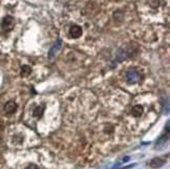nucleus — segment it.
Returning <instances> with one entry per match:
<instances>
[{
	"instance_id": "1",
	"label": "nucleus",
	"mask_w": 170,
	"mask_h": 169,
	"mask_svg": "<svg viewBox=\"0 0 170 169\" xmlns=\"http://www.w3.org/2000/svg\"><path fill=\"white\" fill-rule=\"evenodd\" d=\"M14 25H15V21H14V18L11 17V16H5L3 19H2V22H1V26H2V30L4 32H10L14 29Z\"/></svg>"
},
{
	"instance_id": "2",
	"label": "nucleus",
	"mask_w": 170,
	"mask_h": 169,
	"mask_svg": "<svg viewBox=\"0 0 170 169\" xmlns=\"http://www.w3.org/2000/svg\"><path fill=\"white\" fill-rule=\"evenodd\" d=\"M126 81L128 84H134L140 80V75L135 69H129L126 72Z\"/></svg>"
},
{
	"instance_id": "3",
	"label": "nucleus",
	"mask_w": 170,
	"mask_h": 169,
	"mask_svg": "<svg viewBox=\"0 0 170 169\" xmlns=\"http://www.w3.org/2000/svg\"><path fill=\"white\" fill-rule=\"evenodd\" d=\"M83 31H82V27L79 26V25H72L70 29H69V35L71 38L73 39H77V38H80L81 35H82Z\"/></svg>"
},
{
	"instance_id": "4",
	"label": "nucleus",
	"mask_w": 170,
	"mask_h": 169,
	"mask_svg": "<svg viewBox=\"0 0 170 169\" xmlns=\"http://www.w3.org/2000/svg\"><path fill=\"white\" fill-rule=\"evenodd\" d=\"M17 104L14 101H9L5 105H4V110L7 114H14L17 110Z\"/></svg>"
},
{
	"instance_id": "5",
	"label": "nucleus",
	"mask_w": 170,
	"mask_h": 169,
	"mask_svg": "<svg viewBox=\"0 0 170 169\" xmlns=\"http://www.w3.org/2000/svg\"><path fill=\"white\" fill-rule=\"evenodd\" d=\"M143 111H144V108L142 105H134L132 108H131V115L135 118H139L143 115Z\"/></svg>"
},
{
	"instance_id": "6",
	"label": "nucleus",
	"mask_w": 170,
	"mask_h": 169,
	"mask_svg": "<svg viewBox=\"0 0 170 169\" xmlns=\"http://www.w3.org/2000/svg\"><path fill=\"white\" fill-rule=\"evenodd\" d=\"M164 164H165V161H163V160L160 159V157H155V159H153V160L150 162V166H151L152 168H158V167H162Z\"/></svg>"
},
{
	"instance_id": "7",
	"label": "nucleus",
	"mask_w": 170,
	"mask_h": 169,
	"mask_svg": "<svg viewBox=\"0 0 170 169\" xmlns=\"http://www.w3.org/2000/svg\"><path fill=\"white\" fill-rule=\"evenodd\" d=\"M31 74H32V68H31V66H29V65H23V66L21 67V72H20L21 77L26 78V77H29Z\"/></svg>"
},
{
	"instance_id": "8",
	"label": "nucleus",
	"mask_w": 170,
	"mask_h": 169,
	"mask_svg": "<svg viewBox=\"0 0 170 169\" xmlns=\"http://www.w3.org/2000/svg\"><path fill=\"white\" fill-rule=\"evenodd\" d=\"M61 47V40H58V42L50 48V50H49V54H48V56H49V58H52L58 50H59V48Z\"/></svg>"
},
{
	"instance_id": "9",
	"label": "nucleus",
	"mask_w": 170,
	"mask_h": 169,
	"mask_svg": "<svg viewBox=\"0 0 170 169\" xmlns=\"http://www.w3.org/2000/svg\"><path fill=\"white\" fill-rule=\"evenodd\" d=\"M42 114H43V107H42V106H38V107H36L35 110H34V112H33L34 117H37V118L41 117Z\"/></svg>"
},
{
	"instance_id": "10",
	"label": "nucleus",
	"mask_w": 170,
	"mask_h": 169,
	"mask_svg": "<svg viewBox=\"0 0 170 169\" xmlns=\"http://www.w3.org/2000/svg\"><path fill=\"white\" fill-rule=\"evenodd\" d=\"M25 169H39V167H38L37 165H35V164H31V165H29Z\"/></svg>"
},
{
	"instance_id": "11",
	"label": "nucleus",
	"mask_w": 170,
	"mask_h": 169,
	"mask_svg": "<svg viewBox=\"0 0 170 169\" xmlns=\"http://www.w3.org/2000/svg\"><path fill=\"white\" fill-rule=\"evenodd\" d=\"M128 160H129V156H126V157H124V159H123V162H127Z\"/></svg>"
}]
</instances>
